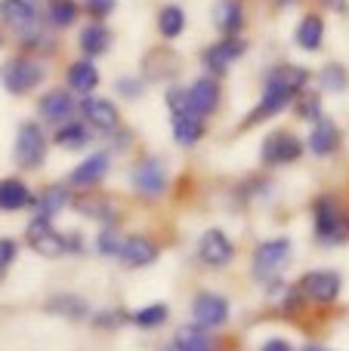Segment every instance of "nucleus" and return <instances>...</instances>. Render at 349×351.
Segmentation results:
<instances>
[{"instance_id": "1", "label": "nucleus", "mask_w": 349, "mask_h": 351, "mask_svg": "<svg viewBox=\"0 0 349 351\" xmlns=\"http://www.w3.org/2000/svg\"><path fill=\"white\" fill-rule=\"evenodd\" d=\"M309 80V71L300 65H278L269 71V77H266V90H263V99H260V105L251 111V117H247V127L251 123H260L266 121V117L278 114V111H284L291 102H294V96L306 86Z\"/></svg>"}, {"instance_id": "2", "label": "nucleus", "mask_w": 349, "mask_h": 351, "mask_svg": "<svg viewBox=\"0 0 349 351\" xmlns=\"http://www.w3.org/2000/svg\"><path fill=\"white\" fill-rule=\"evenodd\" d=\"M43 65L34 59H10L3 68H0V84H3L6 93L12 96H25L31 93L37 84L43 80Z\"/></svg>"}, {"instance_id": "3", "label": "nucleus", "mask_w": 349, "mask_h": 351, "mask_svg": "<svg viewBox=\"0 0 349 351\" xmlns=\"http://www.w3.org/2000/svg\"><path fill=\"white\" fill-rule=\"evenodd\" d=\"M12 154H16V164L25 167V170H37V167L43 164V158H47V139H43V133H41L37 123L28 121V123L19 127Z\"/></svg>"}, {"instance_id": "4", "label": "nucleus", "mask_w": 349, "mask_h": 351, "mask_svg": "<svg viewBox=\"0 0 349 351\" xmlns=\"http://www.w3.org/2000/svg\"><path fill=\"white\" fill-rule=\"evenodd\" d=\"M288 259H291V241L275 237V241L260 243L257 253H254V278L257 280H272L284 268V262Z\"/></svg>"}, {"instance_id": "5", "label": "nucleus", "mask_w": 349, "mask_h": 351, "mask_svg": "<svg viewBox=\"0 0 349 351\" xmlns=\"http://www.w3.org/2000/svg\"><path fill=\"white\" fill-rule=\"evenodd\" d=\"M300 154H303L300 139H297L294 133H288V130H275V133H269L266 142H263V148H260V158H263V164H269V167L294 164Z\"/></svg>"}, {"instance_id": "6", "label": "nucleus", "mask_w": 349, "mask_h": 351, "mask_svg": "<svg viewBox=\"0 0 349 351\" xmlns=\"http://www.w3.org/2000/svg\"><path fill=\"white\" fill-rule=\"evenodd\" d=\"M25 241H28V247L34 250V253L47 256V259H56V256H62L68 250V241L59 234V231L49 225V219H41L37 216L34 222L28 225V231H25Z\"/></svg>"}, {"instance_id": "7", "label": "nucleus", "mask_w": 349, "mask_h": 351, "mask_svg": "<svg viewBox=\"0 0 349 351\" xmlns=\"http://www.w3.org/2000/svg\"><path fill=\"white\" fill-rule=\"evenodd\" d=\"M130 179H133V188L139 194H146V197H158V194L164 191V185H167V170H164V164H161L158 158H146V160H139V164L133 167Z\"/></svg>"}, {"instance_id": "8", "label": "nucleus", "mask_w": 349, "mask_h": 351, "mask_svg": "<svg viewBox=\"0 0 349 351\" xmlns=\"http://www.w3.org/2000/svg\"><path fill=\"white\" fill-rule=\"evenodd\" d=\"M216 102H220V86L210 77L195 80V84L185 90V111H189L192 117H198V121H204V117L216 108Z\"/></svg>"}, {"instance_id": "9", "label": "nucleus", "mask_w": 349, "mask_h": 351, "mask_svg": "<svg viewBox=\"0 0 349 351\" xmlns=\"http://www.w3.org/2000/svg\"><path fill=\"white\" fill-rule=\"evenodd\" d=\"M198 256H201V262H207V265L223 268L232 262L235 247L220 228H210V231H204L201 241H198Z\"/></svg>"}, {"instance_id": "10", "label": "nucleus", "mask_w": 349, "mask_h": 351, "mask_svg": "<svg viewBox=\"0 0 349 351\" xmlns=\"http://www.w3.org/2000/svg\"><path fill=\"white\" fill-rule=\"evenodd\" d=\"M245 49H247V43L241 40V37L229 34V37H223L220 43H214V47L204 53V65H207L214 74H226L229 68H232V62L241 59Z\"/></svg>"}, {"instance_id": "11", "label": "nucleus", "mask_w": 349, "mask_h": 351, "mask_svg": "<svg viewBox=\"0 0 349 351\" xmlns=\"http://www.w3.org/2000/svg\"><path fill=\"white\" fill-rule=\"evenodd\" d=\"M192 315H195V324L201 330L223 327L229 321V302L223 296H214V293H201L192 305Z\"/></svg>"}, {"instance_id": "12", "label": "nucleus", "mask_w": 349, "mask_h": 351, "mask_svg": "<svg viewBox=\"0 0 349 351\" xmlns=\"http://www.w3.org/2000/svg\"><path fill=\"white\" fill-rule=\"evenodd\" d=\"M0 19L19 34H31L37 22V10L31 0H0Z\"/></svg>"}, {"instance_id": "13", "label": "nucleus", "mask_w": 349, "mask_h": 351, "mask_svg": "<svg viewBox=\"0 0 349 351\" xmlns=\"http://www.w3.org/2000/svg\"><path fill=\"white\" fill-rule=\"evenodd\" d=\"M340 287H344L340 274H334V271H309L306 278H303L300 290L306 293L309 299H315V302H331V299H337Z\"/></svg>"}, {"instance_id": "14", "label": "nucleus", "mask_w": 349, "mask_h": 351, "mask_svg": "<svg viewBox=\"0 0 349 351\" xmlns=\"http://www.w3.org/2000/svg\"><path fill=\"white\" fill-rule=\"evenodd\" d=\"M117 259H121L127 268H146V265H152V262L158 259V247H155L148 237H139V234L124 237Z\"/></svg>"}, {"instance_id": "15", "label": "nucleus", "mask_w": 349, "mask_h": 351, "mask_svg": "<svg viewBox=\"0 0 349 351\" xmlns=\"http://www.w3.org/2000/svg\"><path fill=\"white\" fill-rule=\"evenodd\" d=\"M105 173H109V154H105V152H96V154H90L84 164L74 167L68 179H71L74 188H93L96 182L105 179Z\"/></svg>"}, {"instance_id": "16", "label": "nucleus", "mask_w": 349, "mask_h": 351, "mask_svg": "<svg viewBox=\"0 0 349 351\" xmlns=\"http://www.w3.org/2000/svg\"><path fill=\"white\" fill-rule=\"evenodd\" d=\"M340 228H344V219L340 210L331 197H322L315 204V231H319L322 241H340Z\"/></svg>"}, {"instance_id": "17", "label": "nucleus", "mask_w": 349, "mask_h": 351, "mask_svg": "<svg viewBox=\"0 0 349 351\" xmlns=\"http://www.w3.org/2000/svg\"><path fill=\"white\" fill-rule=\"evenodd\" d=\"M80 114L90 121V127L105 130V133L117 127V108L109 102V99H93V96H87L84 102H80Z\"/></svg>"}, {"instance_id": "18", "label": "nucleus", "mask_w": 349, "mask_h": 351, "mask_svg": "<svg viewBox=\"0 0 349 351\" xmlns=\"http://www.w3.org/2000/svg\"><path fill=\"white\" fill-rule=\"evenodd\" d=\"M41 117L43 121H49V123H62V121H68V117L74 114V102H71V96H68L65 90H49L47 96L41 99Z\"/></svg>"}, {"instance_id": "19", "label": "nucleus", "mask_w": 349, "mask_h": 351, "mask_svg": "<svg viewBox=\"0 0 349 351\" xmlns=\"http://www.w3.org/2000/svg\"><path fill=\"white\" fill-rule=\"evenodd\" d=\"M96 84H99V68L93 65L90 59H80V62H74V65L68 68V86H71L74 93L90 96V93L96 90Z\"/></svg>"}, {"instance_id": "20", "label": "nucleus", "mask_w": 349, "mask_h": 351, "mask_svg": "<svg viewBox=\"0 0 349 351\" xmlns=\"http://www.w3.org/2000/svg\"><path fill=\"white\" fill-rule=\"evenodd\" d=\"M68 204H71L68 188L65 185H49V188H43L41 197H37V216H41V219H53L56 213H62Z\"/></svg>"}, {"instance_id": "21", "label": "nucleus", "mask_w": 349, "mask_h": 351, "mask_svg": "<svg viewBox=\"0 0 349 351\" xmlns=\"http://www.w3.org/2000/svg\"><path fill=\"white\" fill-rule=\"evenodd\" d=\"M309 148H313V154H319V158H325V154H331L334 148H337V127H334L328 117L315 121L313 133H309Z\"/></svg>"}, {"instance_id": "22", "label": "nucleus", "mask_w": 349, "mask_h": 351, "mask_svg": "<svg viewBox=\"0 0 349 351\" xmlns=\"http://www.w3.org/2000/svg\"><path fill=\"white\" fill-rule=\"evenodd\" d=\"M241 22H245V16H241V3L238 0H220V3L214 6V25L223 31V34H238Z\"/></svg>"}, {"instance_id": "23", "label": "nucleus", "mask_w": 349, "mask_h": 351, "mask_svg": "<svg viewBox=\"0 0 349 351\" xmlns=\"http://www.w3.org/2000/svg\"><path fill=\"white\" fill-rule=\"evenodd\" d=\"M31 204V191L25 188V182L19 179H3L0 182V210H25Z\"/></svg>"}, {"instance_id": "24", "label": "nucleus", "mask_w": 349, "mask_h": 351, "mask_svg": "<svg viewBox=\"0 0 349 351\" xmlns=\"http://www.w3.org/2000/svg\"><path fill=\"white\" fill-rule=\"evenodd\" d=\"M204 136V123L198 121V117H192L189 111H179V114H173V139L179 142V145H195L198 139Z\"/></svg>"}, {"instance_id": "25", "label": "nucleus", "mask_w": 349, "mask_h": 351, "mask_svg": "<svg viewBox=\"0 0 349 351\" xmlns=\"http://www.w3.org/2000/svg\"><path fill=\"white\" fill-rule=\"evenodd\" d=\"M111 47V31L105 28V25H87L84 31H80V49H84V56H102L105 49Z\"/></svg>"}, {"instance_id": "26", "label": "nucleus", "mask_w": 349, "mask_h": 351, "mask_svg": "<svg viewBox=\"0 0 349 351\" xmlns=\"http://www.w3.org/2000/svg\"><path fill=\"white\" fill-rule=\"evenodd\" d=\"M322 37H325V22L319 16H306L300 25H297V47L300 49H319L322 47Z\"/></svg>"}, {"instance_id": "27", "label": "nucleus", "mask_w": 349, "mask_h": 351, "mask_svg": "<svg viewBox=\"0 0 349 351\" xmlns=\"http://www.w3.org/2000/svg\"><path fill=\"white\" fill-rule=\"evenodd\" d=\"M173 348L177 351H210V339H207V330L195 327H179L177 336H173Z\"/></svg>"}, {"instance_id": "28", "label": "nucleus", "mask_w": 349, "mask_h": 351, "mask_svg": "<svg viewBox=\"0 0 349 351\" xmlns=\"http://www.w3.org/2000/svg\"><path fill=\"white\" fill-rule=\"evenodd\" d=\"M158 28H161V34L164 37H179L183 34V28H185V12L179 10V6H164L161 10V16H158Z\"/></svg>"}, {"instance_id": "29", "label": "nucleus", "mask_w": 349, "mask_h": 351, "mask_svg": "<svg viewBox=\"0 0 349 351\" xmlns=\"http://www.w3.org/2000/svg\"><path fill=\"white\" fill-rule=\"evenodd\" d=\"M167 315H170V308H167L164 302H155V305H148V308H139L130 321H133L136 327H142V330H155V327H161V324L167 321Z\"/></svg>"}, {"instance_id": "30", "label": "nucleus", "mask_w": 349, "mask_h": 351, "mask_svg": "<svg viewBox=\"0 0 349 351\" xmlns=\"http://www.w3.org/2000/svg\"><path fill=\"white\" fill-rule=\"evenodd\" d=\"M47 16L56 28H68V25L78 19V3H74V0H49Z\"/></svg>"}, {"instance_id": "31", "label": "nucleus", "mask_w": 349, "mask_h": 351, "mask_svg": "<svg viewBox=\"0 0 349 351\" xmlns=\"http://www.w3.org/2000/svg\"><path fill=\"white\" fill-rule=\"evenodd\" d=\"M49 311H56V315H65V317H71V321H80V317H87V302L84 299H78V296H59V299H53L49 302Z\"/></svg>"}, {"instance_id": "32", "label": "nucleus", "mask_w": 349, "mask_h": 351, "mask_svg": "<svg viewBox=\"0 0 349 351\" xmlns=\"http://www.w3.org/2000/svg\"><path fill=\"white\" fill-rule=\"evenodd\" d=\"M87 139H90V130H87L84 123H65V127L56 133V142H59L62 148H80V145H87Z\"/></svg>"}, {"instance_id": "33", "label": "nucleus", "mask_w": 349, "mask_h": 351, "mask_svg": "<svg viewBox=\"0 0 349 351\" xmlns=\"http://www.w3.org/2000/svg\"><path fill=\"white\" fill-rule=\"evenodd\" d=\"M322 86L331 93H344L349 86V74L344 65H337V62H331V65H325V71H322Z\"/></svg>"}, {"instance_id": "34", "label": "nucleus", "mask_w": 349, "mask_h": 351, "mask_svg": "<svg viewBox=\"0 0 349 351\" xmlns=\"http://www.w3.org/2000/svg\"><path fill=\"white\" fill-rule=\"evenodd\" d=\"M121 243H124V237L117 234V228H102L99 231L96 247H99V253L102 256H117L121 253Z\"/></svg>"}, {"instance_id": "35", "label": "nucleus", "mask_w": 349, "mask_h": 351, "mask_svg": "<svg viewBox=\"0 0 349 351\" xmlns=\"http://www.w3.org/2000/svg\"><path fill=\"white\" fill-rule=\"evenodd\" d=\"M16 256H19V243L10 241V237H0V280L6 278L10 265L16 262Z\"/></svg>"}, {"instance_id": "36", "label": "nucleus", "mask_w": 349, "mask_h": 351, "mask_svg": "<svg viewBox=\"0 0 349 351\" xmlns=\"http://www.w3.org/2000/svg\"><path fill=\"white\" fill-rule=\"evenodd\" d=\"M300 117H313V121H319L322 117V108H319V96H303L300 99Z\"/></svg>"}, {"instance_id": "37", "label": "nucleus", "mask_w": 349, "mask_h": 351, "mask_svg": "<svg viewBox=\"0 0 349 351\" xmlns=\"http://www.w3.org/2000/svg\"><path fill=\"white\" fill-rule=\"evenodd\" d=\"M84 3H87V10H90L93 16H99V19H102V16H109V12L115 10V3H117V0H84Z\"/></svg>"}, {"instance_id": "38", "label": "nucleus", "mask_w": 349, "mask_h": 351, "mask_svg": "<svg viewBox=\"0 0 349 351\" xmlns=\"http://www.w3.org/2000/svg\"><path fill=\"white\" fill-rule=\"evenodd\" d=\"M117 90H121L124 96L133 99V96H139V93H142V84L136 77H121V80H117Z\"/></svg>"}, {"instance_id": "39", "label": "nucleus", "mask_w": 349, "mask_h": 351, "mask_svg": "<svg viewBox=\"0 0 349 351\" xmlns=\"http://www.w3.org/2000/svg\"><path fill=\"white\" fill-rule=\"evenodd\" d=\"M260 351H294V348H291L284 339H269V342H263V348Z\"/></svg>"}, {"instance_id": "40", "label": "nucleus", "mask_w": 349, "mask_h": 351, "mask_svg": "<svg viewBox=\"0 0 349 351\" xmlns=\"http://www.w3.org/2000/svg\"><path fill=\"white\" fill-rule=\"evenodd\" d=\"M331 10H346V0H325Z\"/></svg>"}, {"instance_id": "41", "label": "nucleus", "mask_w": 349, "mask_h": 351, "mask_svg": "<svg viewBox=\"0 0 349 351\" xmlns=\"http://www.w3.org/2000/svg\"><path fill=\"white\" fill-rule=\"evenodd\" d=\"M303 351H328V348H322V346H306Z\"/></svg>"}, {"instance_id": "42", "label": "nucleus", "mask_w": 349, "mask_h": 351, "mask_svg": "<svg viewBox=\"0 0 349 351\" xmlns=\"http://www.w3.org/2000/svg\"><path fill=\"white\" fill-rule=\"evenodd\" d=\"M275 3H278V6H284V3H294V0H275Z\"/></svg>"}, {"instance_id": "43", "label": "nucleus", "mask_w": 349, "mask_h": 351, "mask_svg": "<svg viewBox=\"0 0 349 351\" xmlns=\"http://www.w3.org/2000/svg\"><path fill=\"white\" fill-rule=\"evenodd\" d=\"M161 351H177V348H173V346H167V348H161Z\"/></svg>"}, {"instance_id": "44", "label": "nucleus", "mask_w": 349, "mask_h": 351, "mask_svg": "<svg viewBox=\"0 0 349 351\" xmlns=\"http://www.w3.org/2000/svg\"><path fill=\"white\" fill-rule=\"evenodd\" d=\"M0 43H3V37H0Z\"/></svg>"}]
</instances>
